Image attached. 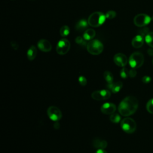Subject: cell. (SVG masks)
Returning a JSON list of instances; mask_svg holds the SVG:
<instances>
[{
	"instance_id": "6da1fadb",
	"label": "cell",
	"mask_w": 153,
	"mask_h": 153,
	"mask_svg": "<svg viewBox=\"0 0 153 153\" xmlns=\"http://www.w3.org/2000/svg\"><path fill=\"white\" fill-rule=\"evenodd\" d=\"M138 108L137 99L132 96L126 97L120 103L118 110L119 113L124 117L133 114Z\"/></svg>"
},
{
	"instance_id": "7a4b0ae2",
	"label": "cell",
	"mask_w": 153,
	"mask_h": 153,
	"mask_svg": "<svg viewBox=\"0 0 153 153\" xmlns=\"http://www.w3.org/2000/svg\"><path fill=\"white\" fill-rule=\"evenodd\" d=\"M106 17L105 14L100 11H95L91 13L88 19V23L93 27H97L102 25L106 21Z\"/></svg>"
},
{
	"instance_id": "3957f363",
	"label": "cell",
	"mask_w": 153,
	"mask_h": 153,
	"mask_svg": "<svg viewBox=\"0 0 153 153\" xmlns=\"http://www.w3.org/2000/svg\"><path fill=\"white\" fill-rule=\"evenodd\" d=\"M86 48L90 54L92 55H99L102 53L104 46L100 41L93 39L88 42Z\"/></svg>"
},
{
	"instance_id": "277c9868",
	"label": "cell",
	"mask_w": 153,
	"mask_h": 153,
	"mask_svg": "<svg viewBox=\"0 0 153 153\" xmlns=\"http://www.w3.org/2000/svg\"><path fill=\"white\" fill-rule=\"evenodd\" d=\"M144 62V56L140 52H134L132 53L128 60V63L131 68H139L142 66Z\"/></svg>"
},
{
	"instance_id": "5b68a950",
	"label": "cell",
	"mask_w": 153,
	"mask_h": 153,
	"mask_svg": "<svg viewBox=\"0 0 153 153\" xmlns=\"http://www.w3.org/2000/svg\"><path fill=\"white\" fill-rule=\"evenodd\" d=\"M121 127L124 131L127 133H132L136 129V123L131 118H124L121 121Z\"/></svg>"
},
{
	"instance_id": "8992f818",
	"label": "cell",
	"mask_w": 153,
	"mask_h": 153,
	"mask_svg": "<svg viewBox=\"0 0 153 153\" xmlns=\"http://www.w3.org/2000/svg\"><path fill=\"white\" fill-rule=\"evenodd\" d=\"M71 43L68 39L63 38L60 39L56 47V50L57 54L60 55L66 54L70 50Z\"/></svg>"
},
{
	"instance_id": "52a82bcc",
	"label": "cell",
	"mask_w": 153,
	"mask_h": 153,
	"mask_svg": "<svg viewBox=\"0 0 153 153\" xmlns=\"http://www.w3.org/2000/svg\"><path fill=\"white\" fill-rule=\"evenodd\" d=\"M151 20V18L148 14L141 13L134 16L133 23L136 26L142 27L148 25Z\"/></svg>"
},
{
	"instance_id": "ba28073f",
	"label": "cell",
	"mask_w": 153,
	"mask_h": 153,
	"mask_svg": "<svg viewBox=\"0 0 153 153\" xmlns=\"http://www.w3.org/2000/svg\"><path fill=\"white\" fill-rule=\"evenodd\" d=\"M47 115L50 120L54 121H58L61 119L62 114L61 111L56 106H50L47 109Z\"/></svg>"
},
{
	"instance_id": "9c48e42d",
	"label": "cell",
	"mask_w": 153,
	"mask_h": 153,
	"mask_svg": "<svg viewBox=\"0 0 153 153\" xmlns=\"http://www.w3.org/2000/svg\"><path fill=\"white\" fill-rule=\"evenodd\" d=\"M111 97V92L108 90H102L92 93L91 97L96 100L108 99Z\"/></svg>"
},
{
	"instance_id": "30bf717a",
	"label": "cell",
	"mask_w": 153,
	"mask_h": 153,
	"mask_svg": "<svg viewBox=\"0 0 153 153\" xmlns=\"http://www.w3.org/2000/svg\"><path fill=\"white\" fill-rule=\"evenodd\" d=\"M127 57L123 53H118L114 56V62L118 66L124 67L127 63Z\"/></svg>"
},
{
	"instance_id": "8fae6325",
	"label": "cell",
	"mask_w": 153,
	"mask_h": 153,
	"mask_svg": "<svg viewBox=\"0 0 153 153\" xmlns=\"http://www.w3.org/2000/svg\"><path fill=\"white\" fill-rule=\"evenodd\" d=\"M38 48L43 52H49L52 48V46L49 41L45 39H41L37 43Z\"/></svg>"
},
{
	"instance_id": "7c38bea8",
	"label": "cell",
	"mask_w": 153,
	"mask_h": 153,
	"mask_svg": "<svg viewBox=\"0 0 153 153\" xmlns=\"http://www.w3.org/2000/svg\"><path fill=\"white\" fill-rule=\"evenodd\" d=\"M116 110V106L112 103L106 102L102 105L100 108V111L103 114L111 115L115 112Z\"/></svg>"
},
{
	"instance_id": "4fadbf2b",
	"label": "cell",
	"mask_w": 153,
	"mask_h": 153,
	"mask_svg": "<svg viewBox=\"0 0 153 153\" xmlns=\"http://www.w3.org/2000/svg\"><path fill=\"white\" fill-rule=\"evenodd\" d=\"M88 23L87 20H85V19H82L78 20L75 26V30L78 32H82L85 31L88 29Z\"/></svg>"
},
{
	"instance_id": "5bb4252c",
	"label": "cell",
	"mask_w": 153,
	"mask_h": 153,
	"mask_svg": "<svg viewBox=\"0 0 153 153\" xmlns=\"http://www.w3.org/2000/svg\"><path fill=\"white\" fill-rule=\"evenodd\" d=\"M144 42L143 36L140 35H136L131 40V45L134 48H139L141 47Z\"/></svg>"
},
{
	"instance_id": "9a60e30c",
	"label": "cell",
	"mask_w": 153,
	"mask_h": 153,
	"mask_svg": "<svg viewBox=\"0 0 153 153\" xmlns=\"http://www.w3.org/2000/svg\"><path fill=\"white\" fill-rule=\"evenodd\" d=\"M107 87L113 93H117L120 91L123 87V83L121 81H117L115 82H112L111 84H108Z\"/></svg>"
},
{
	"instance_id": "2e32d148",
	"label": "cell",
	"mask_w": 153,
	"mask_h": 153,
	"mask_svg": "<svg viewBox=\"0 0 153 153\" xmlns=\"http://www.w3.org/2000/svg\"><path fill=\"white\" fill-rule=\"evenodd\" d=\"M93 145L94 148L99 149H104L105 148H106L108 145V143L106 140L99 139V138H96L93 140Z\"/></svg>"
},
{
	"instance_id": "e0dca14e",
	"label": "cell",
	"mask_w": 153,
	"mask_h": 153,
	"mask_svg": "<svg viewBox=\"0 0 153 153\" xmlns=\"http://www.w3.org/2000/svg\"><path fill=\"white\" fill-rule=\"evenodd\" d=\"M96 36V31L93 29L88 28L85 30L82 35V37L86 41H91L93 39V38Z\"/></svg>"
},
{
	"instance_id": "ac0fdd59",
	"label": "cell",
	"mask_w": 153,
	"mask_h": 153,
	"mask_svg": "<svg viewBox=\"0 0 153 153\" xmlns=\"http://www.w3.org/2000/svg\"><path fill=\"white\" fill-rule=\"evenodd\" d=\"M37 54V48L35 45H31L27 51V57L29 60H33Z\"/></svg>"
},
{
	"instance_id": "d6986e66",
	"label": "cell",
	"mask_w": 153,
	"mask_h": 153,
	"mask_svg": "<svg viewBox=\"0 0 153 153\" xmlns=\"http://www.w3.org/2000/svg\"><path fill=\"white\" fill-rule=\"evenodd\" d=\"M145 41L149 47L153 48V32H149L145 36Z\"/></svg>"
},
{
	"instance_id": "ffe728a7",
	"label": "cell",
	"mask_w": 153,
	"mask_h": 153,
	"mask_svg": "<svg viewBox=\"0 0 153 153\" xmlns=\"http://www.w3.org/2000/svg\"><path fill=\"white\" fill-rule=\"evenodd\" d=\"M70 33V29L68 26L63 25L60 29V35L62 37H65Z\"/></svg>"
},
{
	"instance_id": "44dd1931",
	"label": "cell",
	"mask_w": 153,
	"mask_h": 153,
	"mask_svg": "<svg viewBox=\"0 0 153 153\" xmlns=\"http://www.w3.org/2000/svg\"><path fill=\"white\" fill-rule=\"evenodd\" d=\"M103 76L105 79L106 81V82H108V84H111L113 82V75L112 74V73L109 71H105L104 72L103 74Z\"/></svg>"
},
{
	"instance_id": "7402d4cb",
	"label": "cell",
	"mask_w": 153,
	"mask_h": 153,
	"mask_svg": "<svg viewBox=\"0 0 153 153\" xmlns=\"http://www.w3.org/2000/svg\"><path fill=\"white\" fill-rule=\"evenodd\" d=\"M110 121L114 123H118L121 121V117L117 113H113L110 115Z\"/></svg>"
},
{
	"instance_id": "603a6c76",
	"label": "cell",
	"mask_w": 153,
	"mask_h": 153,
	"mask_svg": "<svg viewBox=\"0 0 153 153\" xmlns=\"http://www.w3.org/2000/svg\"><path fill=\"white\" fill-rule=\"evenodd\" d=\"M75 42L81 46H87V44L88 43L87 42V41L84 39V38L82 36H80L76 37Z\"/></svg>"
},
{
	"instance_id": "cb8c5ba5",
	"label": "cell",
	"mask_w": 153,
	"mask_h": 153,
	"mask_svg": "<svg viewBox=\"0 0 153 153\" xmlns=\"http://www.w3.org/2000/svg\"><path fill=\"white\" fill-rule=\"evenodd\" d=\"M146 109L150 114H153V98L150 99L146 103Z\"/></svg>"
},
{
	"instance_id": "d4e9b609",
	"label": "cell",
	"mask_w": 153,
	"mask_h": 153,
	"mask_svg": "<svg viewBox=\"0 0 153 153\" xmlns=\"http://www.w3.org/2000/svg\"><path fill=\"white\" fill-rule=\"evenodd\" d=\"M120 76L124 79L127 78L129 76V70L126 68H123L120 71Z\"/></svg>"
},
{
	"instance_id": "484cf974",
	"label": "cell",
	"mask_w": 153,
	"mask_h": 153,
	"mask_svg": "<svg viewBox=\"0 0 153 153\" xmlns=\"http://www.w3.org/2000/svg\"><path fill=\"white\" fill-rule=\"evenodd\" d=\"M105 16H106V19H114L116 16H117V13L115 11H113V10H109L108 11L106 12V13L105 14Z\"/></svg>"
},
{
	"instance_id": "4316f807",
	"label": "cell",
	"mask_w": 153,
	"mask_h": 153,
	"mask_svg": "<svg viewBox=\"0 0 153 153\" xmlns=\"http://www.w3.org/2000/svg\"><path fill=\"white\" fill-rule=\"evenodd\" d=\"M78 81L82 86H85L87 84V79L84 76H80L78 78Z\"/></svg>"
},
{
	"instance_id": "83f0119b",
	"label": "cell",
	"mask_w": 153,
	"mask_h": 153,
	"mask_svg": "<svg viewBox=\"0 0 153 153\" xmlns=\"http://www.w3.org/2000/svg\"><path fill=\"white\" fill-rule=\"evenodd\" d=\"M149 33V29L148 27H143L142 29H141L139 31V35H142V36H146L148 33Z\"/></svg>"
},
{
	"instance_id": "f1b7e54d",
	"label": "cell",
	"mask_w": 153,
	"mask_h": 153,
	"mask_svg": "<svg viewBox=\"0 0 153 153\" xmlns=\"http://www.w3.org/2000/svg\"><path fill=\"white\" fill-rule=\"evenodd\" d=\"M136 74H137V72L134 68H131L129 70V76L130 77H131V78L135 77L136 75Z\"/></svg>"
},
{
	"instance_id": "f546056e",
	"label": "cell",
	"mask_w": 153,
	"mask_h": 153,
	"mask_svg": "<svg viewBox=\"0 0 153 153\" xmlns=\"http://www.w3.org/2000/svg\"><path fill=\"white\" fill-rule=\"evenodd\" d=\"M151 77L149 76H146V75L144 76L142 78V81L144 84H148V83L151 81Z\"/></svg>"
},
{
	"instance_id": "4dcf8cb0",
	"label": "cell",
	"mask_w": 153,
	"mask_h": 153,
	"mask_svg": "<svg viewBox=\"0 0 153 153\" xmlns=\"http://www.w3.org/2000/svg\"><path fill=\"white\" fill-rule=\"evenodd\" d=\"M10 44H11L12 48H13L14 50H17L18 48V47H19V44L16 41H11Z\"/></svg>"
},
{
	"instance_id": "1f68e13d",
	"label": "cell",
	"mask_w": 153,
	"mask_h": 153,
	"mask_svg": "<svg viewBox=\"0 0 153 153\" xmlns=\"http://www.w3.org/2000/svg\"><path fill=\"white\" fill-rule=\"evenodd\" d=\"M95 153H107V152L106 151H105L104 149H97Z\"/></svg>"
},
{
	"instance_id": "d6a6232c",
	"label": "cell",
	"mask_w": 153,
	"mask_h": 153,
	"mask_svg": "<svg viewBox=\"0 0 153 153\" xmlns=\"http://www.w3.org/2000/svg\"><path fill=\"white\" fill-rule=\"evenodd\" d=\"M148 53L149 56H152L153 55V50L151 49H149L148 50Z\"/></svg>"
},
{
	"instance_id": "836d02e7",
	"label": "cell",
	"mask_w": 153,
	"mask_h": 153,
	"mask_svg": "<svg viewBox=\"0 0 153 153\" xmlns=\"http://www.w3.org/2000/svg\"><path fill=\"white\" fill-rule=\"evenodd\" d=\"M151 19H152V20H153V16H152V17H151Z\"/></svg>"
},
{
	"instance_id": "e575fe53",
	"label": "cell",
	"mask_w": 153,
	"mask_h": 153,
	"mask_svg": "<svg viewBox=\"0 0 153 153\" xmlns=\"http://www.w3.org/2000/svg\"><path fill=\"white\" fill-rule=\"evenodd\" d=\"M152 63H153V60H152Z\"/></svg>"
},
{
	"instance_id": "d590c367",
	"label": "cell",
	"mask_w": 153,
	"mask_h": 153,
	"mask_svg": "<svg viewBox=\"0 0 153 153\" xmlns=\"http://www.w3.org/2000/svg\"><path fill=\"white\" fill-rule=\"evenodd\" d=\"M11 1H14V0H11Z\"/></svg>"
}]
</instances>
